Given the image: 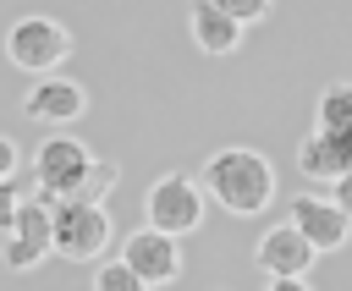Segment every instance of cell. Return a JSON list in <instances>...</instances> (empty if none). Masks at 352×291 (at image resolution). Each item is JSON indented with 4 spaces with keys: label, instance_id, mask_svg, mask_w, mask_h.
<instances>
[{
    "label": "cell",
    "instance_id": "obj_1",
    "mask_svg": "<svg viewBox=\"0 0 352 291\" xmlns=\"http://www.w3.org/2000/svg\"><path fill=\"white\" fill-rule=\"evenodd\" d=\"M204 192L226 209V214H264L270 209V198H275V165L258 154V148H248V143H231V148H220V154H209L204 159Z\"/></svg>",
    "mask_w": 352,
    "mask_h": 291
},
{
    "label": "cell",
    "instance_id": "obj_2",
    "mask_svg": "<svg viewBox=\"0 0 352 291\" xmlns=\"http://www.w3.org/2000/svg\"><path fill=\"white\" fill-rule=\"evenodd\" d=\"M6 55H11V66L33 71V77H50V71L72 55V33H66L55 16L28 11V16L11 22V33H6Z\"/></svg>",
    "mask_w": 352,
    "mask_h": 291
},
{
    "label": "cell",
    "instance_id": "obj_3",
    "mask_svg": "<svg viewBox=\"0 0 352 291\" xmlns=\"http://www.w3.org/2000/svg\"><path fill=\"white\" fill-rule=\"evenodd\" d=\"M148 225L154 231H165V236H192L198 225H204V209H209V192H204V181H192V176H160L154 187H148Z\"/></svg>",
    "mask_w": 352,
    "mask_h": 291
},
{
    "label": "cell",
    "instance_id": "obj_4",
    "mask_svg": "<svg viewBox=\"0 0 352 291\" xmlns=\"http://www.w3.org/2000/svg\"><path fill=\"white\" fill-rule=\"evenodd\" d=\"M50 214H55V253H60V258L88 264V258L104 253V242H110V214H104V203L60 198Z\"/></svg>",
    "mask_w": 352,
    "mask_h": 291
},
{
    "label": "cell",
    "instance_id": "obj_5",
    "mask_svg": "<svg viewBox=\"0 0 352 291\" xmlns=\"http://www.w3.org/2000/svg\"><path fill=\"white\" fill-rule=\"evenodd\" d=\"M99 159L88 154V143L77 137H44V148L33 154V181H38V198L60 203V198H77V187L88 181Z\"/></svg>",
    "mask_w": 352,
    "mask_h": 291
},
{
    "label": "cell",
    "instance_id": "obj_6",
    "mask_svg": "<svg viewBox=\"0 0 352 291\" xmlns=\"http://www.w3.org/2000/svg\"><path fill=\"white\" fill-rule=\"evenodd\" d=\"M55 203L50 198H28L22 203V214H16V225H11V236L0 242V264L11 269V275H22V269H38L50 253H55V214H50Z\"/></svg>",
    "mask_w": 352,
    "mask_h": 291
},
{
    "label": "cell",
    "instance_id": "obj_7",
    "mask_svg": "<svg viewBox=\"0 0 352 291\" xmlns=\"http://www.w3.org/2000/svg\"><path fill=\"white\" fill-rule=\"evenodd\" d=\"M314 258H319V247H314L292 220L270 225V231L258 236V247H253V264H258L270 280H308Z\"/></svg>",
    "mask_w": 352,
    "mask_h": 291
},
{
    "label": "cell",
    "instance_id": "obj_8",
    "mask_svg": "<svg viewBox=\"0 0 352 291\" xmlns=\"http://www.w3.org/2000/svg\"><path fill=\"white\" fill-rule=\"evenodd\" d=\"M121 258H126L148 286H170V280L182 275V247H176V236H165V231H154V225H138V231L121 242Z\"/></svg>",
    "mask_w": 352,
    "mask_h": 291
},
{
    "label": "cell",
    "instance_id": "obj_9",
    "mask_svg": "<svg viewBox=\"0 0 352 291\" xmlns=\"http://www.w3.org/2000/svg\"><path fill=\"white\" fill-rule=\"evenodd\" d=\"M292 225H297L319 253H336V247H346V236H352V214H346L336 198H319V192H302V198L292 203Z\"/></svg>",
    "mask_w": 352,
    "mask_h": 291
},
{
    "label": "cell",
    "instance_id": "obj_10",
    "mask_svg": "<svg viewBox=\"0 0 352 291\" xmlns=\"http://www.w3.org/2000/svg\"><path fill=\"white\" fill-rule=\"evenodd\" d=\"M297 170L308 176V181H341L346 170H352V132H308L302 143H297Z\"/></svg>",
    "mask_w": 352,
    "mask_h": 291
},
{
    "label": "cell",
    "instance_id": "obj_11",
    "mask_svg": "<svg viewBox=\"0 0 352 291\" xmlns=\"http://www.w3.org/2000/svg\"><path fill=\"white\" fill-rule=\"evenodd\" d=\"M88 110V88L82 82H72V77H38L33 88H28V99H22V115L28 121H77Z\"/></svg>",
    "mask_w": 352,
    "mask_h": 291
},
{
    "label": "cell",
    "instance_id": "obj_12",
    "mask_svg": "<svg viewBox=\"0 0 352 291\" xmlns=\"http://www.w3.org/2000/svg\"><path fill=\"white\" fill-rule=\"evenodd\" d=\"M187 27H192V44H198L204 55H231V49L242 44V22L226 16L214 0H192V5H187Z\"/></svg>",
    "mask_w": 352,
    "mask_h": 291
},
{
    "label": "cell",
    "instance_id": "obj_13",
    "mask_svg": "<svg viewBox=\"0 0 352 291\" xmlns=\"http://www.w3.org/2000/svg\"><path fill=\"white\" fill-rule=\"evenodd\" d=\"M319 132H352V82H330L319 93Z\"/></svg>",
    "mask_w": 352,
    "mask_h": 291
},
{
    "label": "cell",
    "instance_id": "obj_14",
    "mask_svg": "<svg viewBox=\"0 0 352 291\" xmlns=\"http://www.w3.org/2000/svg\"><path fill=\"white\" fill-rule=\"evenodd\" d=\"M94 291H154V286H148L126 258H116V264H99V269H94Z\"/></svg>",
    "mask_w": 352,
    "mask_h": 291
},
{
    "label": "cell",
    "instance_id": "obj_15",
    "mask_svg": "<svg viewBox=\"0 0 352 291\" xmlns=\"http://www.w3.org/2000/svg\"><path fill=\"white\" fill-rule=\"evenodd\" d=\"M214 5H220V11H226V16H236V22H242V27H248V22H264V16H270V5H275V0H214Z\"/></svg>",
    "mask_w": 352,
    "mask_h": 291
},
{
    "label": "cell",
    "instance_id": "obj_16",
    "mask_svg": "<svg viewBox=\"0 0 352 291\" xmlns=\"http://www.w3.org/2000/svg\"><path fill=\"white\" fill-rule=\"evenodd\" d=\"M22 192L11 187V181H0V236H11V225H16V214H22Z\"/></svg>",
    "mask_w": 352,
    "mask_h": 291
},
{
    "label": "cell",
    "instance_id": "obj_17",
    "mask_svg": "<svg viewBox=\"0 0 352 291\" xmlns=\"http://www.w3.org/2000/svg\"><path fill=\"white\" fill-rule=\"evenodd\" d=\"M11 170H16V143L0 137V181H11Z\"/></svg>",
    "mask_w": 352,
    "mask_h": 291
},
{
    "label": "cell",
    "instance_id": "obj_18",
    "mask_svg": "<svg viewBox=\"0 0 352 291\" xmlns=\"http://www.w3.org/2000/svg\"><path fill=\"white\" fill-rule=\"evenodd\" d=\"M336 203H341V209H346V214H352V170H346V176H341V181H336Z\"/></svg>",
    "mask_w": 352,
    "mask_h": 291
},
{
    "label": "cell",
    "instance_id": "obj_19",
    "mask_svg": "<svg viewBox=\"0 0 352 291\" xmlns=\"http://www.w3.org/2000/svg\"><path fill=\"white\" fill-rule=\"evenodd\" d=\"M264 291H314V286H308V280H270Z\"/></svg>",
    "mask_w": 352,
    "mask_h": 291
}]
</instances>
